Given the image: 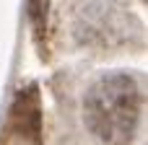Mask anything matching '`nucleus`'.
<instances>
[{"mask_svg":"<svg viewBox=\"0 0 148 145\" xmlns=\"http://www.w3.org/2000/svg\"><path fill=\"white\" fill-rule=\"evenodd\" d=\"M143 93L130 73H107L83 96V125L96 145H133Z\"/></svg>","mask_w":148,"mask_h":145,"instance_id":"1","label":"nucleus"}]
</instances>
